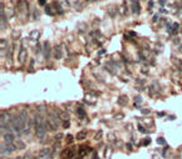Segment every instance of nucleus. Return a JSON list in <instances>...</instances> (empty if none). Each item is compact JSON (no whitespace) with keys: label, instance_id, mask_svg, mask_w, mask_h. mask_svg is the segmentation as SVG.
Instances as JSON below:
<instances>
[{"label":"nucleus","instance_id":"1","mask_svg":"<svg viewBox=\"0 0 182 159\" xmlns=\"http://www.w3.org/2000/svg\"><path fill=\"white\" fill-rule=\"evenodd\" d=\"M9 123H10V125H11L13 130H14V133H18V134L24 133L25 125H24V123L21 122L19 114H13V115L10 117V119H9Z\"/></svg>","mask_w":182,"mask_h":159},{"label":"nucleus","instance_id":"2","mask_svg":"<svg viewBox=\"0 0 182 159\" xmlns=\"http://www.w3.org/2000/svg\"><path fill=\"white\" fill-rule=\"evenodd\" d=\"M46 120H48V130H50V132H55V130L58 129L59 124H60V117H59L56 110L50 112L48 114Z\"/></svg>","mask_w":182,"mask_h":159},{"label":"nucleus","instance_id":"3","mask_svg":"<svg viewBox=\"0 0 182 159\" xmlns=\"http://www.w3.org/2000/svg\"><path fill=\"white\" fill-rule=\"evenodd\" d=\"M46 130H48V120L44 118L43 123L40 124L38 128H35V135L38 139H43L46 135Z\"/></svg>","mask_w":182,"mask_h":159},{"label":"nucleus","instance_id":"4","mask_svg":"<svg viewBox=\"0 0 182 159\" xmlns=\"http://www.w3.org/2000/svg\"><path fill=\"white\" fill-rule=\"evenodd\" d=\"M39 159H53V150L50 148H43L39 153Z\"/></svg>","mask_w":182,"mask_h":159},{"label":"nucleus","instance_id":"5","mask_svg":"<svg viewBox=\"0 0 182 159\" xmlns=\"http://www.w3.org/2000/svg\"><path fill=\"white\" fill-rule=\"evenodd\" d=\"M27 58H28V52H27V49H25V46L21 44L20 49H19V55H18L19 63H20V64H24L25 60H27Z\"/></svg>","mask_w":182,"mask_h":159},{"label":"nucleus","instance_id":"6","mask_svg":"<svg viewBox=\"0 0 182 159\" xmlns=\"http://www.w3.org/2000/svg\"><path fill=\"white\" fill-rule=\"evenodd\" d=\"M74 153H75L74 147H72V148H65L64 150L62 152V158H63V159H73V158H74Z\"/></svg>","mask_w":182,"mask_h":159},{"label":"nucleus","instance_id":"7","mask_svg":"<svg viewBox=\"0 0 182 159\" xmlns=\"http://www.w3.org/2000/svg\"><path fill=\"white\" fill-rule=\"evenodd\" d=\"M43 54H44V58L48 62L50 59V54H52V48H50V43L49 41H45L43 44Z\"/></svg>","mask_w":182,"mask_h":159},{"label":"nucleus","instance_id":"8","mask_svg":"<svg viewBox=\"0 0 182 159\" xmlns=\"http://www.w3.org/2000/svg\"><path fill=\"white\" fill-rule=\"evenodd\" d=\"M15 140H17V138H15V135L13 133H5V134H3V142H5L6 144L15 143Z\"/></svg>","mask_w":182,"mask_h":159},{"label":"nucleus","instance_id":"9","mask_svg":"<svg viewBox=\"0 0 182 159\" xmlns=\"http://www.w3.org/2000/svg\"><path fill=\"white\" fill-rule=\"evenodd\" d=\"M19 117H20V119H21V122L24 123V125H25V128H27L28 125H29V115H28V112L27 110H21L20 113H19Z\"/></svg>","mask_w":182,"mask_h":159},{"label":"nucleus","instance_id":"10","mask_svg":"<svg viewBox=\"0 0 182 159\" xmlns=\"http://www.w3.org/2000/svg\"><path fill=\"white\" fill-rule=\"evenodd\" d=\"M0 150H1V159H4L6 155L10 154V150H9V148H8L5 142H1V148H0Z\"/></svg>","mask_w":182,"mask_h":159},{"label":"nucleus","instance_id":"11","mask_svg":"<svg viewBox=\"0 0 182 159\" xmlns=\"http://www.w3.org/2000/svg\"><path fill=\"white\" fill-rule=\"evenodd\" d=\"M75 113H77V115L79 117V119H86L87 118V112L84 108L82 107H78L77 109H75Z\"/></svg>","mask_w":182,"mask_h":159},{"label":"nucleus","instance_id":"12","mask_svg":"<svg viewBox=\"0 0 182 159\" xmlns=\"http://www.w3.org/2000/svg\"><path fill=\"white\" fill-rule=\"evenodd\" d=\"M131 5H132V11H133V14H139L141 13L139 1H131Z\"/></svg>","mask_w":182,"mask_h":159},{"label":"nucleus","instance_id":"13","mask_svg":"<svg viewBox=\"0 0 182 159\" xmlns=\"http://www.w3.org/2000/svg\"><path fill=\"white\" fill-rule=\"evenodd\" d=\"M117 104H118V105H121V107L127 105V104H128V98L126 97V95H121V97L117 99Z\"/></svg>","mask_w":182,"mask_h":159},{"label":"nucleus","instance_id":"14","mask_svg":"<svg viewBox=\"0 0 182 159\" xmlns=\"http://www.w3.org/2000/svg\"><path fill=\"white\" fill-rule=\"evenodd\" d=\"M53 52H54V59H56V60L62 59V50H60V48H59L58 45H55V46H54Z\"/></svg>","mask_w":182,"mask_h":159},{"label":"nucleus","instance_id":"15","mask_svg":"<svg viewBox=\"0 0 182 159\" xmlns=\"http://www.w3.org/2000/svg\"><path fill=\"white\" fill-rule=\"evenodd\" d=\"M8 40H5L4 38H1V44H0V48H1V55L4 56V54H5V49H8Z\"/></svg>","mask_w":182,"mask_h":159},{"label":"nucleus","instance_id":"16","mask_svg":"<svg viewBox=\"0 0 182 159\" xmlns=\"http://www.w3.org/2000/svg\"><path fill=\"white\" fill-rule=\"evenodd\" d=\"M53 6H54V9L56 10V13H58L59 15H62L63 13H64V10L62 9V6H60V1H58V3H53Z\"/></svg>","mask_w":182,"mask_h":159},{"label":"nucleus","instance_id":"17","mask_svg":"<svg viewBox=\"0 0 182 159\" xmlns=\"http://www.w3.org/2000/svg\"><path fill=\"white\" fill-rule=\"evenodd\" d=\"M87 138V132L86 130H82V132L77 133V135H75V139L77 140H83V139Z\"/></svg>","mask_w":182,"mask_h":159},{"label":"nucleus","instance_id":"18","mask_svg":"<svg viewBox=\"0 0 182 159\" xmlns=\"http://www.w3.org/2000/svg\"><path fill=\"white\" fill-rule=\"evenodd\" d=\"M29 36H30L31 40H38V39H39V36H40V31L39 30H33L30 33Z\"/></svg>","mask_w":182,"mask_h":159},{"label":"nucleus","instance_id":"19","mask_svg":"<svg viewBox=\"0 0 182 159\" xmlns=\"http://www.w3.org/2000/svg\"><path fill=\"white\" fill-rule=\"evenodd\" d=\"M53 6H50V5H46L45 6V14L46 15H49V17H54L55 15V13H54V10H53Z\"/></svg>","mask_w":182,"mask_h":159},{"label":"nucleus","instance_id":"20","mask_svg":"<svg viewBox=\"0 0 182 159\" xmlns=\"http://www.w3.org/2000/svg\"><path fill=\"white\" fill-rule=\"evenodd\" d=\"M117 13H118V9L114 8V6H111V8L108 9V14H109V17H111V18H114Z\"/></svg>","mask_w":182,"mask_h":159},{"label":"nucleus","instance_id":"21","mask_svg":"<svg viewBox=\"0 0 182 159\" xmlns=\"http://www.w3.org/2000/svg\"><path fill=\"white\" fill-rule=\"evenodd\" d=\"M58 114H59L62 120H64V122H68L69 120V114L67 112H58Z\"/></svg>","mask_w":182,"mask_h":159},{"label":"nucleus","instance_id":"22","mask_svg":"<svg viewBox=\"0 0 182 159\" xmlns=\"http://www.w3.org/2000/svg\"><path fill=\"white\" fill-rule=\"evenodd\" d=\"M37 112H38V114H40V115L43 117V114L46 113V108L44 105H38L37 107Z\"/></svg>","mask_w":182,"mask_h":159},{"label":"nucleus","instance_id":"23","mask_svg":"<svg viewBox=\"0 0 182 159\" xmlns=\"http://www.w3.org/2000/svg\"><path fill=\"white\" fill-rule=\"evenodd\" d=\"M6 145H8L9 150H10V153H14V152H17L18 147H17V144H15V143H11V144H6Z\"/></svg>","mask_w":182,"mask_h":159},{"label":"nucleus","instance_id":"24","mask_svg":"<svg viewBox=\"0 0 182 159\" xmlns=\"http://www.w3.org/2000/svg\"><path fill=\"white\" fill-rule=\"evenodd\" d=\"M15 144H17V147H18V149H25V143L24 142H21V140H17L15 142Z\"/></svg>","mask_w":182,"mask_h":159},{"label":"nucleus","instance_id":"25","mask_svg":"<svg viewBox=\"0 0 182 159\" xmlns=\"http://www.w3.org/2000/svg\"><path fill=\"white\" fill-rule=\"evenodd\" d=\"M102 135H103V132L102 130H98V133H96V135H94V140L99 142L102 139Z\"/></svg>","mask_w":182,"mask_h":159},{"label":"nucleus","instance_id":"26","mask_svg":"<svg viewBox=\"0 0 182 159\" xmlns=\"http://www.w3.org/2000/svg\"><path fill=\"white\" fill-rule=\"evenodd\" d=\"M178 29H180V24L175 23L173 25H172V34H176L178 31Z\"/></svg>","mask_w":182,"mask_h":159},{"label":"nucleus","instance_id":"27","mask_svg":"<svg viewBox=\"0 0 182 159\" xmlns=\"http://www.w3.org/2000/svg\"><path fill=\"white\" fill-rule=\"evenodd\" d=\"M137 130H138V132H141L142 134H147V133H148V132H147V129H144V127H142L141 124L137 127Z\"/></svg>","mask_w":182,"mask_h":159},{"label":"nucleus","instance_id":"28","mask_svg":"<svg viewBox=\"0 0 182 159\" xmlns=\"http://www.w3.org/2000/svg\"><path fill=\"white\" fill-rule=\"evenodd\" d=\"M63 138H64V135H63L62 133H58V134H55V135H54V139H55V142H60Z\"/></svg>","mask_w":182,"mask_h":159},{"label":"nucleus","instance_id":"29","mask_svg":"<svg viewBox=\"0 0 182 159\" xmlns=\"http://www.w3.org/2000/svg\"><path fill=\"white\" fill-rule=\"evenodd\" d=\"M157 144H161V145L166 144V139L163 138V136H158V138H157Z\"/></svg>","mask_w":182,"mask_h":159},{"label":"nucleus","instance_id":"30","mask_svg":"<svg viewBox=\"0 0 182 159\" xmlns=\"http://www.w3.org/2000/svg\"><path fill=\"white\" fill-rule=\"evenodd\" d=\"M142 97H141V95H136V97H134V101H136V104L138 103V104H141L142 103Z\"/></svg>","mask_w":182,"mask_h":159},{"label":"nucleus","instance_id":"31","mask_svg":"<svg viewBox=\"0 0 182 159\" xmlns=\"http://www.w3.org/2000/svg\"><path fill=\"white\" fill-rule=\"evenodd\" d=\"M114 119H116V120H122V119H123V114H122V113L116 114V115H114Z\"/></svg>","mask_w":182,"mask_h":159},{"label":"nucleus","instance_id":"32","mask_svg":"<svg viewBox=\"0 0 182 159\" xmlns=\"http://www.w3.org/2000/svg\"><path fill=\"white\" fill-rule=\"evenodd\" d=\"M108 140H109V142H116L114 134H113V133H109V134H108Z\"/></svg>","mask_w":182,"mask_h":159},{"label":"nucleus","instance_id":"33","mask_svg":"<svg viewBox=\"0 0 182 159\" xmlns=\"http://www.w3.org/2000/svg\"><path fill=\"white\" fill-rule=\"evenodd\" d=\"M65 139H67V142H68V143H72V142L74 140L73 135H70V134H68V135H67V138H65Z\"/></svg>","mask_w":182,"mask_h":159},{"label":"nucleus","instance_id":"34","mask_svg":"<svg viewBox=\"0 0 182 159\" xmlns=\"http://www.w3.org/2000/svg\"><path fill=\"white\" fill-rule=\"evenodd\" d=\"M158 19H159V14H155V15H153V19H152V23L158 21Z\"/></svg>","mask_w":182,"mask_h":159},{"label":"nucleus","instance_id":"35","mask_svg":"<svg viewBox=\"0 0 182 159\" xmlns=\"http://www.w3.org/2000/svg\"><path fill=\"white\" fill-rule=\"evenodd\" d=\"M39 18H40L39 10H34V19H39Z\"/></svg>","mask_w":182,"mask_h":159},{"label":"nucleus","instance_id":"36","mask_svg":"<svg viewBox=\"0 0 182 159\" xmlns=\"http://www.w3.org/2000/svg\"><path fill=\"white\" fill-rule=\"evenodd\" d=\"M149 143H151V138H146V139H144V140H143V143H142V144H143V145H148Z\"/></svg>","mask_w":182,"mask_h":159},{"label":"nucleus","instance_id":"37","mask_svg":"<svg viewBox=\"0 0 182 159\" xmlns=\"http://www.w3.org/2000/svg\"><path fill=\"white\" fill-rule=\"evenodd\" d=\"M63 127H64L65 129H68L69 127H70V123H69V120H68V122H63Z\"/></svg>","mask_w":182,"mask_h":159},{"label":"nucleus","instance_id":"38","mask_svg":"<svg viewBox=\"0 0 182 159\" xmlns=\"http://www.w3.org/2000/svg\"><path fill=\"white\" fill-rule=\"evenodd\" d=\"M38 4L42 5V6H46V1H45V0H39V1H38Z\"/></svg>","mask_w":182,"mask_h":159},{"label":"nucleus","instance_id":"39","mask_svg":"<svg viewBox=\"0 0 182 159\" xmlns=\"http://www.w3.org/2000/svg\"><path fill=\"white\" fill-rule=\"evenodd\" d=\"M141 113H142V114H149L151 110L149 109H141Z\"/></svg>","mask_w":182,"mask_h":159},{"label":"nucleus","instance_id":"40","mask_svg":"<svg viewBox=\"0 0 182 159\" xmlns=\"http://www.w3.org/2000/svg\"><path fill=\"white\" fill-rule=\"evenodd\" d=\"M126 147H127V149H128L130 152L133 150V148H132V144H131V143H127V145H126Z\"/></svg>","mask_w":182,"mask_h":159},{"label":"nucleus","instance_id":"41","mask_svg":"<svg viewBox=\"0 0 182 159\" xmlns=\"http://www.w3.org/2000/svg\"><path fill=\"white\" fill-rule=\"evenodd\" d=\"M165 115H166L165 112H158V113H157V117H159V118H161V117H165Z\"/></svg>","mask_w":182,"mask_h":159},{"label":"nucleus","instance_id":"42","mask_svg":"<svg viewBox=\"0 0 182 159\" xmlns=\"http://www.w3.org/2000/svg\"><path fill=\"white\" fill-rule=\"evenodd\" d=\"M153 4H155V3H153V1H148V9H149V10L153 8Z\"/></svg>","mask_w":182,"mask_h":159},{"label":"nucleus","instance_id":"43","mask_svg":"<svg viewBox=\"0 0 182 159\" xmlns=\"http://www.w3.org/2000/svg\"><path fill=\"white\" fill-rule=\"evenodd\" d=\"M167 119H168V120H175L176 117H175V115H167Z\"/></svg>","mask_w":182,"mask_h":159},{"label":"nucleus","instance_id":"44","mask_svg":"<svg viewBox=\"0 0 182 159\" xmlns=\"http://www.w3.org/2000/svg\"><path fill=\"white\" fill-rule=\"evenodd\" d=\"M128 34H130V35H132V36H137V34L134 33V31H130V33H128Z\"/></svg>","mask_w":182,"mask_h":159},{"label":"nucleus","instance_id":"45","mask_svg":"<svg viewBox=\"0 0 182 159\" xmlns=\"http://www.w3.org/2000/svg\"><path fill=\"white\" fill-rule=\"evenodd\" d=\"M158 3H159V5H162V6L166 5V1H165V0H161V1H158Z\"/></svg>","mask_w":182,"mask_h":159},{"label":"nucleus","instance_id":"46","mask_svg":"<svg viewBox=\"0 0 182 159\" xmlns=\"http://www.w3.org/2000/svg\"><path fill=\"white\" fill-rule=\"evenodd\" d=\"M33 65H34V59H31V62H30V68H33Z\"/></svg>","mask_w":182,"mask_h":159},{"label":"nucleus","instance_id":"47","mask_svg":"<svg viewBox=\"0 0 182 159\" xmlns=\"http://www.w3.org/2000/svg\"><path fill=\"white\" fill-rule=\"evenodd\" d=\"M137 83H139V84H143V80H142V79H137Z\"/></svg>","mask_w":182,"mask_h":159},{"label":"nucleus","instance_id":"48","mask_svg":"<svg viewBox=\"0 0 182 159\" xmlns=\"http://www.w3.org/2000/svg\"><path fill=\"white\" fill-rule=\"evenodd\" d=\"M159 11H161V13H166V10H165V9H163V8H161V9H159Z\"/></svg>","mask_w":182,"mask_h":159},{"label":"nucleus","instance_id":"49","mask_svg":"<svg viewBox=\"0 0 182 159\" xmlns=\"http://www.w3.org/2000/svg\"><path fill=\"white\" fill-rule=\"evenodd\" d=\"M33 159H39V158H33Z\"/></svg>","mask_w":182,"mask_h":159}]
</instances>
